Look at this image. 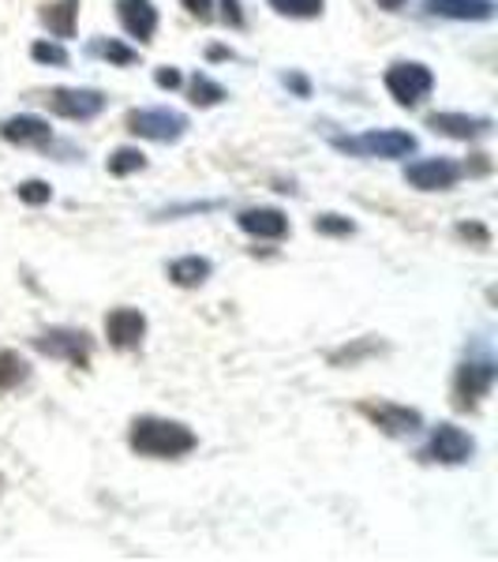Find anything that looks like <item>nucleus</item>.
Masks as SVG:
<instances>
[{"instance_id":"obj_1","label":"nucleus","mask_w":498,"mask_h":562,"mask_svg":"<svg viewBox=\"0 0 498 562\" xmlns=\"http://www.w3.org/2000/svg\"><path fill=\"white\" fill-rule=\"evenodd\" d=\"M128 447L139 458L173 461L192 454L199 447V435L180 420H166V416H135L128 428Z\"/></svg>"},{"instance_id":"obj_2","label":"nucleus","mask_w":498,"mask_h":562,"mask_svg":"<svg viewBox=\"0 0 498 562\" xmlns=\"http://www.w3.org/2000/svg\"><path fill=\"white\" fill-rule=\"evenodd\" d=\"M420 147L412 132L401 128H371L360 135H338L333 139V150L349 154V158H383V161H397V158H409Z\"/></svg>"},{"instance_id":"obj_3","label":"nucleus","mask_w":498,"mask_h":562,"mask_svg":"<svg viewBox=\"0 0 498 562\" xmlns=\"http://www.w3.org/2000/svg\"><path fill=\"white\" fill-rule=\"evenodd\" d=\"M34 349L49 360H65V364L87 371L90 357H94V341H90L87 330H76V326H49L34 338Z\"/></svg>"},{"instance_id":"obj_4","label":"nucleus","mask_w":498,"mask_h":562,"mask_svg":"<svg viewBox=\"0 0 498 562\" xmlns=\"http://www.w3.org/2000/svg\"><path fill=\"white\" fill-rule=\"evenodd\" d=\"M124 128L132 135H139V139H150V143H180L188 135V116L169 105L132 109Z\"/></svg>"},{"instance_id":"obj_5","label":"nucleus","mask_w":498,"mask_h":562,"mask_svg":"<svg viewBox=\"0 0 498 562\" xmlns=\"http://www.w3.org/2000/svg\"><path fill=\"white\" fill-rule=\"evenodd\" d=\"M386 90L401 109H416L434 90V71L420 60H397L386 68Z\"/></svg>"},{"instance_id":"obj_6","label":"nucleus","mask_w":498,"mask_h":562,"mask_svg":"<svg viewBox=\"0 0 498 562\" xmlns=\"http://www.w3.org/2000/svg\"><path fill=\"white\" fill-rule=\"evenodd\" d=\"M495 379H498V368L491 357H468L454 375V405L461 413L476 409L495 390Z\"/></svg>"},{"instance_id":"obj_7","label":"nucleus","mask_w":498,"mask_h":562,"mask_svg":"<svg viewBox=\"0 0 498 562\" xmlns=\"http://www.w3.org/2000/svg\"><path fill=\"white\" fill-rule=\"evenodd\" d=\"M42 102L49 113L83 124V121H94V116L102 113V109L109 105V98L94 87H57V90H49Z\"/></svg>"},{"instance_id":"obj_8","label":"nucleus","mask_w":498,"mask_h":562,"mask_svg":"<svg viewBox=\"0 0 498 562\" xmlns=\"http://www.w3.org/2000/svg\"><path fill=\"white\" fill-rule=\"evenodd\" d=\"M356 409L364 413L383 435H391V439H412V435L423 431V413L409 409V405H397V402H360Z\"/></svg>"},{"instance_id":"obj_9","label":"nucleus","mask_w":498,"mask_h":562,"mask_svg":"<svg viewBox=\"0 0 498 562\" xmlns=\"http://www.w3.org/2000/svg\"><path fill=\"white\" fill-rule=\"evenodd\" d=\"M473 454L476 439L457 424H434L428 447H423V458L439 461V465H465V461H473Z\"/></svg>"},{"instance_id":"obj_10","label":"nucleus","mask_w":498,"mask_h":562,"mask_svg":"<svg viewBox=\"0 0 498 562\" xmlns=\"http://www.w3.org/2000/svg\"><path fill=\"white\" fill-rule=\"evenodd\" d=\"M461 180V166L454 158H420L405 166V184L416 192H450Z\"/></svg>"},{"instance_id":"obj_11","label":"nucleus","mask_w":498,"mask_h":562,"mask_svg":"<svg viewBox=\"0 0 498 562\" xmlns=\"http://www.w3.org/2000/svg\"><path fill=\"white\" fill-rule=\"evenodd\" d=\"M105 338H109V346L121 352L139 349L143 338H147V315H143L139 307H113V312L105 315Z\"/></svg>"},{"instance_id":"obj_12","label":"nucleus","mask_w":498,"mask_h":562,"mask_svg":"<svg viewBox=\"0 0 498 562\" xmlns=\"http://www.w3.org/2000/svg\"><path fill=\"white\" fill-rule=\"evenodd\" d=\"M423 124H428L434 135H446V139H457V143H476L495 132L491 116H468V113H428Z\"/></svg>"},{"instance_id":"obj_13","label":"nucleus","mask_w":498,"mask_h":562,"mask_svg":"<svg viewBox=\"0 0 498 562\" xmlns=\"http://www.w3.org/2000/svg\"><path fill=\"white\" fill-rule=\"evenodd\" d=\"M237 225L256 240H285L288 229H293L285 211H278V206H248V211L237 214Z\"/></svg>"},{"instance_id":"obj_14","label":"nucleus","mask_w":498,"mask_h":562,"mask_svg":"<svg viewBox=\"0 0 498 562\" xmlns=\"http://www.w3.org/2000/svg\"><path fill=\"white\" fill-rule=\"evenodd\" d=\"M116 20H121L124 34L135 42H154L158 34V8L154 0H116Z\"/></svg>"},{"instance_id":"obj_15","label":"nucleus","mask_w":498,"mask_h":562,"mask_svg":"<svg viewBox=\"0 0 498 562\" xmlns=\"http://www.w3.org/2000/svg\"><path fill=\"white\" fill-rule=\"evenodd\" d=\"M0 139L12 143V147H49L53 128H49V121H42V116L20 113V116H8V121L0 124Z\"/></svg>"},{"instance_id":"obj_16","label":"nucleus","mask_w":498,"mask_h":562,"mask_svg":"<svg viewBox=\"0 0 498 562\" xmlns=\"http://www.w3.org/2000/svg\"><path fill=\"white\" fill-rule=\"evenodd\" d=\"M423 12L454 23H487L495 20V0H423Z\"/></svg>"},{"instance_id":"obj_17","label":"nucleus","mask_w":498,"mask_h":562,"mask_svg":"<svg viewBox=\"0 0 498 562\" xmlns=\"http://www.w3.org/2000/svg\"><path fill=\"white\" fill-rule=\"evenodd\" d=\"M38 20L49 26L53 38L68 42L76 38V23H79V0H53L38 12Z\"/></svg>"},{"instance_id":"obj_18","label":"nucleus","mask_w":498,"mask_h":562,"mask_svg":"<svg viewBox=\"0 0 498 562\" xmlns=\"http://www.w3.org/2000/svg\"><path fill=\"white\" fill-rule=\"evenodd\" d=\"M166 274L177 289H199V285H206V278L214 274V262L206 256H180V259L169 262Z\"/></svg>"},{"instance_id":"obj_19","label":"nucleus","mask_w":498,"mask_h":562,"mask_svg":"<svg viewBox=\"0 0 498 562\" xmlns=\"http://www.w3.org/2000/svg\"><path fill=\"white\" fill-rule=\"evenodd\" d=\"M225 98H229V94H225V87L214 83L206 71H195L192 83H188V102L199 105V109H214V105H222Z\"/></svg>"},{"instance_id":"obj_20","label":"nucleus","mask_w":498,"mask_h":562,"mask_svg":"<svg viewBox=\"0 0 498 562\" xmlns=\"http://www.w3.org/2000/svg\"><path fill=\"white\" fill-rule=\"evenodd\" d=\"M26 379H31V364L12 349H0V394L8 390H20Z\"/></svg>"},{"instance_id":"obj_21","label":"nucleus","mask_w":498,"mask_h":562,"mask_svg":"<svg viewBox=\"0 0 498 562\" xmlns=\"http://www.w3.org/2000/svg\"><path fill=\"white\" fill-rule=\"evenodd\" d=\"M105 169L113 177H132V173H143L147 169V154H143L139 147H116L113 154H109Z\"/></svg>"},{"instance_id":"obj_22","label":"nucleus","mask_w":498,"mask_h":562,"mask_svg":"<svg viewBox=\"0 0 498 562\" xmlns=\"http://www.w3.org/2000/svg\"><path fill=\"white\" fill-rule=\"evenodd\" d=\"M90 53L109 60V65H116V68H132L135 60H139V49H132V45H124L116 38H98L94 45H90Z\"/></svg>"},{"instance_id":"obj_23","label":"nucleus","mask_w":498,"mask_h":562,"mask_svg":"<svg viewBox=\"0 0 498 562\" xmlns=\"http://www.w3.org/2000/svg\"><path fill=\"white\" fill-rule=\"evenodd\" d=\"M270 8L288 20H319L326 0H270Z\"/></svg>"},{"instance_id":"obj_24","label":"nucleus","mask_w":498,"mask_h":562,"mask_svg":"<svg viewBox=\"0 0 498 562\" xmlns=\"http://www.w3.org/2000/svg\"><path fill=\"white\" fill-rule=\"evenodd\" d=\"M386 346L383 341H375V338H360L356 346H346V349H338V352H330V364H356V360H364V357H375V352H383Z\"/></svg>"},{"instance_id":"obj_25","label":"nucleus","mask_w":498,"mask_h":562,"mask_svg":"<svg viewBox=\"0 0 498 562\" xmlns=\"http://www.w3.org/2000/svg\"><path fill=\"white\" fill-rule=\"evenodd\" d=\"M31 57L38 65H53V68H68V49L60 42H34L31 45Z\"/></svg>"},{"instance_id":"obj_26","label":"nucleus","mask_w":498,"mask_h":562,"mask_svg":"<svg viewBox=\"0 0 498 562\" xmlns=\"http://www.w3.org/2000/svg\"><path fill=\"white\" fill-rule=\"evenodd\" d=\"M315 233H322V237H352V233H356V225H352L349 217H341V214H319V217H315Z\"/></svg>"},{"instance_id":"obj_27","label":"nucleus","mask_w":498,"mask_h":562,"mask_svg":"<svg viewBox=\"0 0 498 562\" xmlns=\"http://www.w3.org/2000/svg\"><path fill=\"white\" fill-rule=\"evenodd\" d=\"M15 195H20V203L26 206H45L53 199V188L45 184V180H23V184L15 188Z\"/></svg>"},{"instance_id":"obj_28","label":"nucleus","mask_w":498,"mask_h":562,"mask_svg":"<svg viewBox=\"0 0 498 562\" xmlns=\"http://www.w3.org/2000/svg\"><path fill=\"white\" fill-rule=\"evenodd\" d=\"M457 237H461V240H476L479 248H487V244H491V233H487L479 222H461V225H457Z\"/></svg>"},{"instance_id":"obj_29","label":"nucleus","mask_w":498,"mask_h":562,"mask_svg":"<svg viewBox=\"0 0 498 562\" xmlns=\"http://www.w3.org/2000/svg\"><path fill=\"white\" fill-rule=\"evenodd\" d=\"M180 4H184L188 15H195L199 23L214 20V0H180Z\"/></svg>"},{"instance_id":"obj_30","label":"nucleus","mask_w":498,"mask_h":562,"mask_svg":"<svg viewBox=\"0 0 498 562\" xmlns=\"http://www.w3.org/2000/svg\"><path fill=\"white\" fill-rule=\"evenodd\" d=\"M154 83H158L161 90H177L180 83H184V76H180L177 68H158L154 71Z\"/></svg>"},{"instance_id":"obj_31","label":"nucleus","mask_w":498,"mask_h":562,"mask_svg":"<svg viewBox=\"0 0 498 562\" xmlns=\"http://www.w3.org/2000/svg\"><path fill=\"white\" fill-rule=\"evenodd\" d=\"M222 20L229 26H244V12H240V0H222Z\"/></svg>"},{"instance_id":"obj_32","label":"nucleus","mask_w":498,"mask_h":562,"mask_svg":"<svg viewBox=\"0 0 498 562\" xmlns=\"http://www.w3.org/2000/svg\"><path fill=\"white\" fill-rule=\"evenodd\" d=\"M461 173H476V177H484V173H491V158L487 154H473V166H461Z\"/></svg>"},{"instance_id":"obj_33","label":"nucleus","mask_w":498,"mask_h":562,"mask_svg":"<svg viewBox=\"0 0 498 562\" xmlns=\"http://www.w3.org/2000/svg\"><path fill=\"white\" fill-rule=\"evenodd\" d=\"M282 83H285L288 90H296V94H301V98L312 94V83H307L304 76H296V71H288V76H282Z\"/></svg>"},{"instance_id":"obj_34","label":"nucleus","mask_w":498,"mask_h":562,"mask_svg":"<svg viewBox=\"0 0 498 562\" xmlns=\"http://www.w3.org/2000/svg\"><path fill=\"white\" fill-rule=\"evenodd\" d=\"M378 8H383V12H401L405 4H409V0H375Z\"/></svg>"},{"instance_id":"obj_35","label":"nucleus","mask_w":498,"mask_h":562,"mask_svg":"<svg viewBox=\"0 0 498 562\" xmlns=\"http://www.w3.org/2000/svg\"><path fill=\"white\" fill-rule=\"evenodd\" d=\"M225 57H233V53H229V49H222V45H214V49H211V60H225Z\"/></svg>"},{"instance_id":"obj_36","label":"nucleus","mask_w":498,"mask_h":562,"mask_svg":"<svg viewBox=\"0 0 498 562\" xmlns=\"http://www.w3.org/2000/svg\"><path fill=\"white\" fill-rule=\"evenodd\" d=\"M0 492H4V476H0Z\"/></svg>"}]
</instances>
